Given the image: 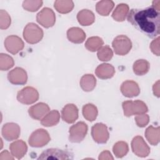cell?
I'll list each match as a JSON object with an SVG mask.
<instances>
[{
    "label": "cell",
    "instance_id": "cell-1",
    "mask_svg": "<svg viewBox=\"0 0 160 160\" xmlns=\"http://www.w3.org/2000/svg\"><path fill=\"white\" fill-rule=\"evenodd\" d=\"M128 21L138 31L150 38L160 32V13L152 7L132 9L128 14Z\"/></svg>",
    "mask_w": 160,
    "mask_h": 160
},
{
    "label": "cell",
    "instance_id": "cell-2",
    "mask_svg": "<svg viewBox=\"0 0 160 160\" xmlns=\"http://www.w3.org/2000/svg\"><path fill=\"white\" fill-rule=\"evenodd\" d=\"M43 31L36 24L29 22L24 27L23 30V38L29 44H36L43 38Z\"/></svg>",
    "mask_w": 160,
    "mask_h": 160
},
{
    "label": "cell",
    "instance_id": "cell-3",
    "mask_svg": "<svg viewBox=\"0 0 160 160\" xmlns=\"http://www.w3.org/2000/svg\"><path fill=\"white\" fill-rule=\"evenodd\" d=\"M122 106L124 114L126 117L144 114L148 111L146 104L140 100L124 101L122 104Z\"/></svg>",
    "mask_w": 160,
    "mask_h": 160
},
{
    "label": "cell",
    "instance_id": "cell-4",
    "mask_svg": "<svg viewBox=\"0 0 160 160\" xmlns=\"http://www.w3.org/2000/svg\"><path fill=\"white\" fill-rule=\"evenodd\" d=\"M112 46L114 52L120 56L127 54L132 48L131 39L125 35H119L116 36L112 42Z\"/></svg>",
    "mask_w": 160,
    "mask_h": 160
},
{
    "label": "cell",
    "instance_id": "cell-5",
    "mask_svg": "<svg viewBox=\"0 0 160 160\" xmlns=\"http://www.w3.org/2000/svg\"><path fill=\"white\" fill-rule=\"evenodd\" d=\"M87 132V124L82 121H79L70 127L69 130V140L73 143L81 142L86 137Z\"/></svg>",
    "mask_w": 160,
    "mask_h": 160
},
{
    "label": "cell",
    "instance_id": "cell-6",
    "mask_svg": "<svg viewBox=\"0 0 160 160\" xmlns=\"http://www.w3.org/2000/svg\"><path fill=\"white\" fill-rule=\"evenodd\" d=\"M51 140L48 132L44 129H38L34 131L29 138V144L33 148H41L46 145Z\"/></svg>",
    "mask_w": 160,
    "mask_h": 160
},
{
    "label": "cell",
    "instance_id": "cell-7",
    "mask_svg": "<svg viewBox=\"0 0 160 160\" xmlns=\"http://www.w3.org/2000/svg\"><path fill=\"white\" fill-rule=\"evenodd\" d=\"M39 96L36 89L31 86H26L18 92L17 100L24 104H31L38 100Z\"/></svg>",
    "mask_w": 160,
    "mask_h": 160
},
{
    "label": "cell",
    "instance_id": "cell-8",
    "mask_svg": "<svg viewBox=\"0 0 160 160\" xmlns=\"http://www.w3.org/2000/svg\"><path fill=\"white\" fill-rule=\"evenodd\" d=\"M73 158L72 154L62 149L58 148H50L43 151L38 159H71Z\"/></svg>",
    "mask_w": 160,
    "mask_h": 160
},
{
    "label": "cell",
    "instance_id": "cell-9",
    "mask_svg": "<svg viewBox=\"0 0 160 160\" xmlns=\"http://www.w3.org/2000/svg\"><path fill=\"white\" fill-rule=\"evenodd\" d=\"M36 21L46 28L52 27L56 22L55 13L51 9L44 8L37 14Z\"/></svg>",
    "mask_w": 160,
    "mask_h": 160
},
{
    "label": "cell",
    "instance_id": "cell-10",
    "mask_svg": "<svg viewBox=\"0 0 160 160\" xmlns=\"http://www.w3.org/2000/svg\"><path fill=\"white\" fill-rule=\"evenodd\" d=\"M131 149L135 155L141 158L147 157L150 153V148L140 136H135L132 139Z\"/></svg>",
    "mask_w": 160,
    "mask_h": 160
},
{
    "label": "cell",
    "instance_id": "cell-11",
    "mask_svg": "<svg viewBox=\"0 0 160 160\" xmlns=\"http://www.w3.org/2000/svg\"><path fill=\"white\" fill-rule=\"evenodd\" d=\"M91 135L94 141L98 144L106 143L109 138V133L106 125L101 122L92 126Z\"/></svg>",
    "mask_w": 160,
    "mask_h": 160
},
{
    "label": "cell",
    "instance_id": "cell-12",
    "mask_svg": "<svg viewBox=\"0 0 160 160\" xmlns=\"http://www.w3.org/2000/svg\"><path fill=\"white\" fill-rule=\"evenodd\" d=\"M4 47L6 49L12 54H16L22 51L24 47L22 40L18 36L11 35L4 40Z\"/></svg>",
    "mask_w": 160,
    "mask_h": 160
},
{
    "label": "cell",
    "instance_id": "cell-13",
    "mask_svg": "<svg viewBox=\"0 0 160 160\" xmlns=\"http://www.w3.org/2000/svg\"><path fill=\"white\" fill-rule=\"evenodd\" d=\"M21 128L19 126L14 122H8L2 128V135L5 140L11 141L16 140L19 137Z\"/></svg>",
    "mask_w": 160,
    "mask_h": 160
},
{
    "label": "cell",
    "instance_id": "cell-14",
    "mask_svg": "<svg viewBox=\"0 0 160 160\" xmlns=\"http://www.w3.org/2000/svg\"><path fill=\"white\" fill-rule=\"evenodd\" d=\"M8 79L12 84L23 85L27 82L28 75L26 71L19 67L15 68L8 74Z\"/></svg>",
    "mask_w": 160,
    "mask_h": 160
},
{
    "label": "cell",
    "instance_id": "cell-15",
    "mask_svg": "<svg viewBox=\"0 0 160 160\" xmlns=\"http://www.w3.org/2000/svg\"><path fill=\"white\" fill-rule=\"evenodd\" d=\"M50 111L49 106L44 102H38L28 109L29 115L34 119L41 120Z\"/></svg>",
    "mask_w": 160,
    "mask_h": 160
},
{
    "label": "cell",
    "instance_id": "cell-16",
    "mask_svg": "<svg viewBox=\"0 0 160 160\" xmlns=\"http://www.w3.org/2000/svg\"><path fill=\"white\" fill-rule=\"evenodd\" d=\"M121 91L125 97L133 98L139 94L140 88L136 82L132 80H127L122 83Z\"/></svg>",
    "mask_w": 160,
    "mask_h": 160
},
{
    "label": "cell",
    "instance_id": "cell-17",
    "mask_svg": "<svg viewBox=\"0 0 160 160\" xmlns=\"http://www.w3.org/2000/svg\"><path fill=\"white\" fill-rule=\"evenodd\" d=\"M62 119L67 123L74 122L78 118V109L74 104H68L62 108L61 111Z\"/></svg>",
    "mask_w": 160,
    "mask_h": 160
},
{
    "label": "cell",
    "instance_id": "cell-18",
    "mask_svg": "<svg viewBox=\"0 0 160 160\" xmlns=\"http://www.w3.org/2000/svg\"><path fill=\"white\" fill-rule=\"evenodd\" d=\"M9 149L12 155L16 159H20L22 158L28 151L26 143L20 139L12 142L9 146Z\"/></svg>",
    "mask_w": 160,
    "mask_h": 160
},
{
    "label": "cell",
    "instance_id": "cell-19",
    "mask_svg": "<svg viewBox=\"0 0 160 160\" xmlns=\"http://www.w3.org/2000/svg\"><path fill=\"white\" fill-rule=\"evenodd\" d=\"M86 33L81 28L72 27L67 31V38L68 40L75 44H80L84 41L86 39Z\"/></svg>",
    "mask_w": 160,
    "mask_h": 160
},
{
    "label": "cell",
    "instance_id": "cell-20",
    "mask_svg": "<svg viewBox=\"0 0 160 160\" xmlns=\"http://www.w3.org/2000/svg\"><path fill=\"white\" fill-rule=\"evenodd\" d=\"M115 73L113 66L108 63H102L99 65L95 71V74L100 79H107L111 78Z\"/></svg>",
    "mask_w": 160,
    "mask_h": 160
},
{
    "label": "cell",
    "instance_id": "cell-21",
    "mask_svg": "<svg viewBox=\"0 0 160 160\" xmlns=\"http://www.w3.org/2000/svg\"><path fill=\"white\" fill-rule=\"evenodd\" d=\"M77 19L81 25L88 26L94 23L95 21V16L91 11L84 9L81 10L78 13Z\"/></svg>",
    "mask_w": 160,
    "mask_h": 160
},
{
    "label": "cell",
    "instance_id": "cell-22",
    "mask_svg": "<svg viewBox=\"0 0 160 160\" xmlns=\"http://www.w3.org/2000/svg\"><path fill=\"white\" fill-rule=\"evenodd\" d=\"M60 120V114L57 110L49 111L42 119L41 124L45 127H52L56 126Z\"/></svg>",
    "mask_w": 160,
    "mask_h": 160
},
{
    "label": "cell",
    "instance_id": "cell-23",
    "mask_svg": "<svg viewBox=\"0 0 160 160\" xmlns=\"http://www.w3.org/2000/svg\"><path fill=\"white\" fill-rule=\"evenodd\" d=\"M96 79L94 75L87 74L82 76L80 80V86L84 91L90 92L96 87Z\"/></svg>",
    "mask_w": 160,
    "mask_h": 160
},
{
    "label": "cell",
    "instance_id": "cell-24",
    "mask_svg": "<svg viewBox=\"0 0 160 160\" xmlns=\"http://www.w3.org/2000/svg\"><path fill=\"white\" fill-rule=\"evenodd\" d=\"M129 13V6L125 3L119 4L112 14V18L116 21L122 22L125 20Z\"/></svg>",
    "mask_w": 160,
    "mask_h": 160
},
{
    "label": "cell",
    "instance_id": "cell-25",
    "mask_svg": "<svg viewBox=\"0 0 160 160\" xmlns=\"http://www.w3.org/2000/svg\"><path fill=\"white\" fill-rule=\"evenodd\" d=\"M145 137L148 141L153 146H156L159 142V127L154 128L149 126L145 131Z\"/></svg>",
    "mask_w": 160,
    "mask_h": 160
},
{
    "label": "cell",
    "instance_id": "cell-26",
    "mask_svg": "<svg viewBox=\"0 0 160 160\" xmlns=\"http://www.w3.org/2000/svg\"><path fill=\"white\" fill-rule=\"evenodd\" d=\"M114 6V3L111 0H103L99 1L96 5V9L98 14L103 16L109 14Z\"/></svg>",
    "mask_w": 160,
    "mask_h": 160
},
{
    "label": "cell",
    "instance_id": "cell-27",
    "mask_svg": "<svg viewBox=\"0 0 160 160\" xmlns=\"http://www.w3.org/2000/svg\"><path fill=\"white\" fill-rule=\"evenodd\" d=\"M74 6L73 1L69 0H58L54 4L56 10L61 14H66L71 12L74 8Z\"/></svg>",
    "mask_w": 160,
    "mask_h": 160
},
{
    "label": "cell",
    "instance_id": "cell-28",
    "mask_svg": "<svg viewBox=\"0 0 160 160\" xmlns=\"http://www.w3.org/2000/svg\"><path fill=\"white\" fill-rule=\"evenodd\" d=\"M149 67L150 64L148 61L145 59H138L133 64V72L138 76H142L148 72Z\"/></svg>",
    "mask_w": 160,
    "mask_h": 160
},
{
    "label": "cell",
    "instance_id": "cell-29",
    "mask_svg": "<svg viewBox=\"0 0 160 160\" xmlns=\"http://www.w3.org/2000/svg\"><path fill=\"white\" fill-rule=\"evenodd\" d=\"M98 114L97 107L91 103L86 104L82 107V114L84 118L89 121H94Z\"/></svg>",
    "mask_w": 160,
    "mask_h": 160
},
{
    "label": "cell",
    "instance_id": "cell-30",
    "mask_svg": "<svg viewBox=\"0 0 160 160\" xmlns=\"http://www.w3.org/2000/svg\"><path fill=\"white\" fill-rule=\"evenodd\" d=\"M104 41L102 38L98 36L89 38L85 42V48L91 52L98 51L103 45Z\"/></svg>",
    "mask_w": 160,
    "mask_h": 160
},
{
    "label": "cell",
    "instance_id": "cell-31",
    "mask_svg": "<svg viewBox=\"0 0 160 160\" xmlns=\"http://www.w3.org/2000/svg\"><path fill=\"white\" fill-rule=\"evenodd\" d=\"M112 151L116 158H121L126 156L128 152V144L124 141H118L114 144Z\"/></svg>",
    "mask_w": 160,
    "mask_h": 160
},
{
    "label": "cell",
    "instance_id": "cell-32",
    "mask_svg": "<svg viewBox=\"0 0 160 160\" xmlns=\"http://www.w3.org/2000/svg\"><path fill=\"white\" fill-rule=\"evenodd\" d=\"M14 61L12 57L7 54L1 53L0 54V69L7 71L14 66Z\"/></svg>",
    "mask_w": 160,
    "mask_h": 160
},
{
    "label": "cell",
    "instance_id": "cell-33",
    "mask_svg": "<svg viewBox=\"0 0 160 160\" xmlns=\"http://www.w3.org/2000/svg\"><path fill=\"white\" fill-rule=\"evenodd\" d=\"M98 59L101 61H108L111 59L113 56V52L109 46H102L97 53Z\"/></svg>",
    "mask_w": 160,
    "mask_h": 160
},
{
    "label": "cell",
    "instance_id": "cell-34",
    "mask_svg": "<svg viewBox=\"0 0 160 160\" xmlns=\"http://www.w3.org/2000/svg\"><path fill=\"white\" fill-rule=\"evenodd\" d=\"M42 5V1L41 0H26L22 2L23 8L30 12L37 11Z\"/></svg>",
    "mask_w": 160,
    "mask_h": 160
},
{
    "label": "cell",
    "instance_id": "cell-35",
    "mask_svg": "<svg viewBox=\"0 0 160 160\" xmlns=\"http://www.w3.org/2000/svg\"><path fill=\"white\" fill-rule=\"evenodd\" d=\"M11 20L9 14L4 9L0 10V28L6 29L11 25Z\"/></svg>",
    "mask_w": 160,
    "mask_h": 160
},
{
    "label": "cell",
    "instance_id": "cell-36",
    "mask_svg": "<svg viewBox=\"0 0 160 160\" xmlns=\"http://www.w3.org/2000/svg\"><path fill=\"white\" fill-rule=\"evenodd\" d=\"M136 123L138 127L140 128H144L148 124L149 121V117L148 114L144 113L141 114H138L134 118Z\"/></svg>",
    "mask_w": 160,
    "mask_h": 160
},
{
    "label": "cell",
    "instance_id": "cell-37",
    "mask_svg": "<svg viewBox=\"0 0 160 160\" xmlns=\"http://www.w3.org/2000/svg\"><path fill=\"white\" fill-rule=\"evenodd\" d=\"M159 39L160 38L158 36L151 42L149 46L152 53L158 56H159Z\"/></svg>",
    "mask_w": 160,
    "mask_h": 160
},
{
    "label": "cell",
    "instance_id": "cell-38",
    "mask_svg": "<svg viewBox=\"0 0 160 160\" xmlns=\"http://www.w3.org/2000/svg\"><path fill=\"white\" fill-rule=\"evenodd\" d=\"M98 159L99 160L114 159V158L112 157L111 153L109 151H104L100 153Z\"/></svg>",
    "mask_w": 160,
    "mask_h": 160
},
{
    "label": "cell",
    "instance_id": "cell-39",
    "mask_svg": "<svg viewBox=\"0 0 160 160\" xmlns=\"http://www.w3.org/2000/svg\"><path fill=\"white\" fill-rule=\"evenodd\" d=\"M14 156L10 154L7 150H4L0 154V160H12Z\"/></svg>",
    "mask_w": 160,
    "mask_h": 160
},
{
    "label": "cell",
    "instance_id": "cell-40",
    "mask_svg": "<svg viewBox=\"0 0 160 160\" xmlns=\"http://www.w3.org/2000/svg\"><path fill=\"white\" fill-rule=\"evenodd\" d=\"M153 94L158 98L159 97V81L158 80L152 86Z\"/></svg>",
    "mask_w": 160,
    "mask_h": 160
},
{
    "label": "cell",
    "instance_id": "cell-41",
    "mask_svg": "<svg viewBox=\"0 0 160 160\" xmlns=\"http://www.w3.org/2000/svg\"><path fill=\"white\" fill-rule=\"evenodd\" d=\"M159 4H160V1H154L152 2V7L158 12H159V9H160Z\"/></svg>",
    "mask_w": 160,
    "mask_h": 160
}]
</instances>
